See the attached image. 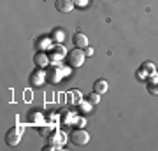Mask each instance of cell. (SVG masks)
<instances>
[{
    "label": "cell",
    "mask_w": 158,
    "mask_h": 151,
    "mask_svg": "<svg viewBox=\"0 0 158 151\" xmlns=\"http://www.w3.org/2000/svg\"><path fill=\"white\" fill-rule=\"evenodd\" d=\"M85 60H86L85 49H79V48H74L67 55V63H69V67H72V69H79L85 63Z\"/></svg>",
    "instance_id": "1"
},
{
    "label": "cell",
    "mask_w": 158,
    "mask_h": 151,
    "mask_svg": "<svg viewBox=\"0 0 158 151\" xmlns=\"http://www.w3.org/2000/svg\"><path fill=\"white\" fill-rule=\"evenodd\" d=\"M70 141H72L76 146H85V144L90 142V134H88L85 128H76V130H72V134H70Z\"/></svg>",
    "instance_id": "2"
},
{
    "label": "cell",
    "mask_w": 158,
    "mask_h": 151,
    "mask_svg": "<svg viewBox=\"0 0 158 151\" xmlns=\"http://www.w3.org/2000/svg\"><path fill=\"white\" fill-rule=\"evenodd\" d=\"M153 74H156V67H155V63L153 62H144L141 65V69H139V79H146L149 78V76H153Z\"/></svg>",
    "instance_id": "3"
},
{
    "label": "cell",
    "mask_w": 158,
    "mask_h": 151,
    "mask_svg": "<svg viewBox=\"0 0 158 151\" xmlns=\"http://www.w3.org/2000/svg\"><path fill=\"white\" fill-rule=\"evenodd\" d=\"M6 142L9 146H18L21 142V130L19 128H11L6 134Z\"/></svg>",
    "instance_id": "4"
},
{
    "label": "cell",
    "mask_w": 158,
    "mask_h": 151,
    "mask_svg": "<svg viewBox=\"0 0 158 151\" xmlns=\"http://www.w3.org/2000/svg\"><path fill=\"white\" fill-rule=\"evenodd\" d=\"M67 51H65V46L63 44H55L53 46V51H51V62L56 63L58 60H62V58H67Z\"/></svg>",
    "instance_id": "5"
},
{
    "label": "cell",
    "mask_w": 158,
    "mask_h": 151,
    "mask_svg": "<svg viewBox=\"0 0 158 151\" xmlns=\"http://www.w3.org/2000/svg\"><path fill=\"white\" fill-rule=\"evenodd\" d=\"M55 7H56V11L63 12V14H69V12L74 11L76 4H74V0H56L55 2Z\"/></svg>",
    "instance_id": "6"
},
{
    "label": "cell",
    "mask_w": 158,
    "mask_h": 151,
    "mask_svg": "<svg viewBox=\"0 0 158 151\" xmlns=\"http://www.w3.org/2000/svg\"><path fill=\"white\" fill-rule=\"evenodd\" d=\"M34 63H35L37 69H46L51 63V58L46 55V51H39V53L34 56Z\"/></svg>",
    "instance_id": "7"
},
{
    "label": "cell",
    "mask_w": 158,
    "mask_h": 151,
    "mask_svg": "<svg viewBox=\"0 0 158 151\" xmlns=\"http://www.w3.org/2000/svg\"><path fill=\"white\" fill-rule=\"evenodd\" d=\"M46 78H48V81H49L51 84L60 83V81L63 79V72H62V69H60V67H55V69H51V70H48Z\"/></svg>",
    "instance_id": "8"
},
{
    "label": "cell",
    "mask_w": 158,
    "mask_h": 151,
    "mask_svg": "<svg viewBox=\"0 0 158 151\" xmlns=\"http://www.w3.org/2000/svg\"><path fill=\"white\" fill-rule=\"evenodd\" d=\"M72 42L76 48H79V49H85V48H88V35H85L83 32H76L72 37Z\"/></svg>",
    "instance_id": "9"
},
{
    "label": "cell",
    "mask_w": 158,
    "mask_h": 151,
    "mask_svg": "<svg viewBox=\"0 0 158 151\" xmlns=\"http://www.w3.org/2000/svg\"><path fill=\"white\" fill-rule=\"evenodd\" d=\"M46 79H48V78H46V72L39 69V70L32 72V76H30V83L34 84V86H42Z\"/></svg>",
    "instance_id": "10"
},
{
    "label": "cell",
    "mask_w": 158,
    "mask_h": 151,
    "mask_svg": "<svg viewBox=\"0 0 158 151\" xmlns=\"http://www.w3.org/2000/svg\"><path fill=\"white\" fill-rule=\"evenodd\" d=\"M146 86H148V91H149L151 95H158V74H153V76H149Z\"/></svg>",
    "instance_id": "11"
},
{
    "label": "cell",
    "mask_w": 158,
    "mask_h": 151,
    "mask_svg": "<svg viewBox=\"0 0 158 151\" xmlns=\"http://www.w3.org/2000/svg\"><path fill=\"white\" fill-rule=\"evenodd\" d=\"M107 90H109V83L106 81V79H97L95 83H93V91L100 93V95H104Z\"/></svg>",
    "instance_id": "12"
},
{
    "label": "cell",
    "mask_w": 158,
    "mask_h": 151,
    "mask_svg": "<svg viewBox=\"0 0 158 151\" xmlns=\"http://www.w3.org/2000/svg\"><path fill=\"white\" fill-rule=\"evenodd\" d=\"M53 39L51 37H40L39 39V51H46V49H53Z\"/></svg>",
    "instance_id": "13"
},
{
    "label": "cell",
    "mask_w": 158,
    "mask_h": 151,
    "mask_svg": "<svg viewBox=\"0 0 158 151\" xmlns=\"http://www.w3.org/2000/svg\"><path fill=\"white\" fill-rule=\"evenodd\" d=\"M51 39H53L55 44H62L63 40H65V32H63L62 28H55L53 34H51Z\"/></svg>",
    "instance_id": "14"
},
{
    "label": "cell",
    "mask_w": 158,
    "mask_h": 151,
    "mask_svg": "<svg viewBox=\"0 0 158 151\" xmlns=\"http://www.w3.org/2000/svg\"><path fill=\"white\" fill-rule=\"evenodd\" d=\"M81 91H79V90H74V91H69V102H70V104H72V106H79V104H81Z\"/></svg>",
    "instance_id": "15"
},
{
    "label": "cell",
    "mask_w": 158,
    "mask_h": 151,
    "mask_svg": "<svg viewBox=\"0 0 158 151\" xmlns=\"http://www.w3.org/2000/svg\"><path fill=\"white\" fill-rule=\"evenodd\" d=\"M63 139H65V135L60 134V132H56V134H53V135L49 137V142H51V144H55V146H58V148H60V146H62L63 142H65Z\"/></svg>",
    "instance_id": "16"
},
{
    "label": "cell",
    "mask_w": 158,
    "mask_h": 151,
    "mask_svg": "<svg viewBox=\"0 0 158 151\" xmlns=\"http://www.w3.org/2000/svg\"><path fill=\"white\" fill-rule=\"evenodd\" d=\"M91 106H93V104H91V102H81V104H79V112H81V114H88V112H91Z\"/></svg>",
    "instance_id": "17"
},
{
    "label": "cell",
    "mask_w": 158,
    "mask_h": 151,
    "mask_svg": "<svg viewBox=\"0 0 158 151\" xmlns=\"http://www.w3.org/2000/svg\"><path fill=\"white\" fill-rule=\"evenodd\" d=\"M100 93H97V91H93V93H90V95H88V102H91V104H93V106H95V104H98V102H100Z\"/></svg>",
    "instance_id": "18"
},
{
    "label": "cell",
    "mask_w": 158,
    "mask_h": 151,
    "mask_svg": "<svg viewBox=\"0 0 158 151\" xmlns=\"http://www.w3.org/2000/svg\"><path fill=\"white\" fill-rule=\"evenodd\" d=\"M39 132H40V135H44V137H46V135L51 134V127H49V125H46V128H44V127H40Z\"/></svg>",
    "instance_id": "19"
},
{
    "label": "cell",
    "mask_w": 158,
    "mask_h": 151,
    "mask_svg": "<svg viewBox=\"0 0 158 151\" xmlns=\"http://www.w3.org/2000/svg\"><path fill=\"white\" fill-rule=\"evenodd\" d=\"M40 118H42V116H40V114H39L37 111H35V114H32V112H30V121H37V123H39Z\"/></svg>",
    "instance_id": "20"
},
{
    "label": "cell",
    "mask_w": 158,
    "mask_h": 151,
    "mask_svg": "<svg viewBox=\"0 0 158 151\" xmlns=\"http://www.w3.org/2000/svg\"><path fill=\"white\" fill-rule=\"evenodd\" d=\"M93 53H95V51H93V48H90V46H88V48H85V55L86 56H93Z\"/></svg>",
    "instance_id": "21"
},
{
    "label": "cell",
    "mask_w": 158,
    "mask_h": 151,
    "mask_svg": "<svg viewBox=\"0 0 158 151\" xmlns=\"http://www.w3.org/2000/svg\"><path fill=\"white\" fill-rule=\"evenodd\" d=\"M74 4H76V6H79V7H85L86 4H88V0H76Z\"/></svg>",
    "instance_id": "22"
},
{
    "label": "cell",
    "mask_w": 158,
    "mask_h": 151,
    "mask_svg": "<svg viewBox=\"0 0 158 151\" xmlns=\"http://www.w3.org/2000/svg\"><path fill=\"white\" fill-rule=\"evenodd\" d=\"M70 69H72V67H65V69H62V72H63V78L70 74Z\"/></svg>",
    "instance_id": "23"
}]
</instances>
